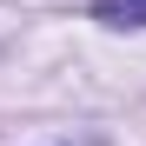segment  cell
Returning <instances> with one entry per match:
<instances>
[{
    "label": "cell",
    "instance_id": "6da1fadb",
    "mask_svg": "<svg viewBox=\"0 0 146 146\" xmlns=\"http://www.w3.org/2000/svg\"><path fill=\"white\" fill-rule=\"evenodd\" d=\"M93 20H106V27H146V0H100Z\"/></svg>",
    "mask_w": 146,
    "mask_h": 146
}]
</instances>
